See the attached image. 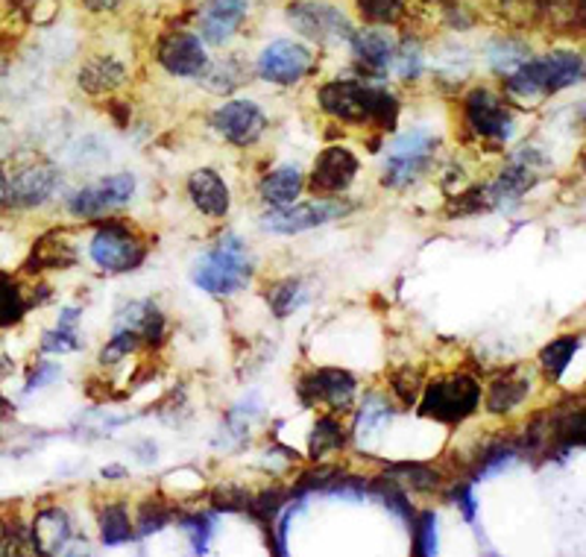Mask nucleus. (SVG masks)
I'll return each instance as SVG.
<instances>
[{"label": "nucleus", "instance_id": "nucleus-1", "mask_svg": "<svg viewBox=\"0 0 586 557\" xmlns=\"http://www.w3.org/2000/svg\"><path fill=\"white\" fill-rule=\"evenodd\" d=\"M320 109L341 124L394 130L399 121V97L364 80H332L317 92Z\"/></svg>", "mask_w": 586, "mask_h": 557}, {"label": "nucleus", "instance_id": "nucleus-2", "mask_svg": "<svg viewBox=\"0 0 586 557\" xmlns=\"http://www.w3.org/2000/svg\"><path fill=\"white\" fill-rule=\"evenodd\" d=\"M584 80V56L578 51H552L548 56L527 59L504 76V92L513 103L534 106L548 94H557Z\"/></svg>", "mask_w": 586, "mask_h": 557}, {"label": "nucleus", "instance_id": "nucleus-3", "mask_svg": "<svg viewBox=\"0 0 586 557\" xmlns=\"http://www.w3.org/2000/svg\"><path fill=\"white\" fill-rule=\"evenodd\" d=\"M255 265H252L250 247L234 233H223L209 250L197 256L191 267V282L214 297H232L252 282Z\"/></svg>", "mask_w": 586, "mask_h": 557}, {"label": "nucleus", "instance_id": "nucleus-4", "mask_svg": "<svg viewBox=\"0 0 586 557\" xmlns=\"http://www.w3.org/2000/svg\"><path fill=\"white\" fill-rule=\"evenodd\" d=\"M481 405V384L475 375L449 373L419 391V414L440 425H461Z\"/></svg>", "mask_w": 586, "mask_h": 557}, {"label": "nucleus", "instance_id": "nucleus-5", "mask_svg": "<svg viewBox=\"0 0 586 557\" xmlns=\"http://www.w3.org/2000/svg\"><path fill=\"white\" fill-rule=\"evenodd\" d=\"M437 144H440V138L426 126H414L408 133L396 135L385 151L381 183L387 188H408V185L417 183L435 162Z\"/></svg>", "mask_w": 586, "mask_h": 557}, {"label": "nucleus", "instance_id": "nucleus-6", "mask_svg": "<svg viewBox=\"0 0 586 557\" xmlns=\"http://www.w3.org/2000/svg\"><path fill=\"white\" fill-rule=\"evenodd\" d=\"M147 250L150 247L144 241V235L135 226L121 224V220H109L106 226H101L88 244L92 261L106 274H129L135 267H142Z\"/></svg>", "mask_w": 586, "mask_h": 557}, {"label": "nucleus", "instance_id": "nucleus-7", "mask_svg": "<svg viewBox=\"0 0 586 557\" xmlns=\"http://www.w3.org/2000/svg\"><path fill=\"white\" fill-rule=\"evenodd\" d=\"M352 212L349 203L341 200H314L308 203H287V206H270L264 215H261V226L268 233L276 235H300V233H311L317 226H326L337 217H346Z\"/></svg>", "mask_w": 586, "mask_h": 557}, {"label": "nucleus", "instance_id": "nucleus-8", "mask_svg": "<svg viewBox=\"0 0 586 557\" xmlns=\"http://www.w3.org/2000/svg\"><path fill=\"white\" fill-rule=\"evenodd\" d=\"M9 174V197L7 208L15 212H30V208H42L44 203L53 200L59 192V167H53L44 158H30V162H18Z\"/></svg>", "mask_w": 586, "mask_h": 557}, {"label": "nucleus", "instance_id": "nucleus-9", "mask_svg": "<svg viewBox=\"0 0 586 557\" xmlns=\"http://www.w3.org/2000/svg\"><path fill=\"white\" fill-rule=\"evenodd\" d=\"M463 117H467L469 130L490 144H507L516 130V117L507 101L484 85H478L463 97Z\"/></svg>", "mask_w": 586, "mask_h": 557}, {"label": "nucleus", "instance_id": "nucleus-10", "mask_svg": "<svg viewBox=\"0 0 586 557\" xmlns=\"http://www.w3.org/2000/svg\"><path fill=\"white\" fill-rule=\"evenodd\" d=\"M287 18L296 27V33L305 35L314 44L349 42V35L355 33L349 18L332 3H323V0H296L287 7Z\"/></svg>", "mask_w": 586, "mask_h": 557}, {"label": "nucleus", "instance_id": "nucleus-11", "mask_svg": "<svg viewBox=\"0 0 586 557\" xmlns=\"http://www.w3.org/2000/svg\"><path fill=\"white\" fill-rule=\"evenodd\" d=\"M135 197V176L133 174H112L103 176L97 183L85 185L80 192L67 197V212L80 220H94V217L115 212V208L129 206Z\"/></svg>", "mask_w": 586, "mask_h": 557}, {"label": "nucleus", "instance_id": "nucleus-12", "mask_svg": "<svg viewBox=\"0 0 586 557\" xmlns=\"http://www.w3.org/2000/svg\"><path fill=\"white\" fill-rule=\"evenodd\" d=\"M259 76L276 85H296L311 74L314 68V51L308 44L293 39H276L270 42L259 56Z\"/></svg>", "mask_w": 586, "mask_h": 557}, {"label": "nucleus", "instance_id": "nucleus-13", "mask_svg": "<svg viewBox=\"0 0 586 557\" xmlns=\"http://www.w3.org/2000/svg\"><path fill=\"white\" fill-rule=\"evenodd\" d=\"M296 393L305 405H326L332 411H346L355 402L358 393V382L349 370L341 367H320L311 370L308 375H302L296 384Z\"/></svg>", "mask_w": 586, "mask_h": 557}, {"label": "nucleus", "instance_id": "nucleus-14", "mask_svg": "<svg viewBox=\"0 0 586 557\" xmlns=\"http://www.w3.org/2000/svg\"><path fill=\"white\" fill-rule=\"evenodd\" d=\"M360 171L358 156L349 151V147H326V151L320 153L317 162H314V171L308 176V188L314 197L320 200H332L337 194H344L352 183H355V176Z\"/></svg>", "mask_w": 586, "mask_h": 557}, {"label": "nucleus", "instance_id": "nucleus-15", "mask_svg": "<svg viewBox=\"0 0 586 557\" xmlns=\"http://www.w3.org/2000/svg\"><path fill=\"white\" fill-rule=\"evenodd\" d=\"M211 126L234 147H252L268 130V115L259 103L227 101L211 112Z\"/></svg>", "mask_w": 586, "mask_h": 557}, {"label": "nucleus", "instance_id": "nucleus-16", "mask_svg": "<svg viewBox=\"0 0 586 557\" xmlns=\"http://www.w3.org/2000/svg\"><path fill=\"white\" fill-rule=\"evenodd\" d=\"M159 65L174 76H200L202 68L209 65L206 42L193 33H168L159 39L156 48Z\"/></svg>", "mask_w": 586, "mask_h": 557}, {"label": "nucleus", "instance_id": "nucleus-17", "mask_svg": "<svg viewBox=\"0 0 586 557\" xmlns=\"http://www.w3.org/2000/svg\"><path fill=\"white\" fill-rule=\"evenodd\" d=\"M247 12H250V0H206L200 12L202 42L223 48L238 33Z\"/></svg>", "mask_w": 586, "mask_h": 557}, {"label": "nucleus", "instance_id": "nucleus-18", "mask_svg": "<svg viewBox=\"0 0 586 557\" xmlns=\"http://www.w3.org/2000/svg\"><path fill=\"white\" fill-rule=\"evenodd\" d=\"M349 44L360 65H367L373 74H385L394 65L396 56V35L387 27H364L349 35Z\"/></svg>", "mask_w": 586, "mask_h": 557}, {"label": "nucleus", "instance_id": "nucleus-19", "mask_svg": "<svg viewBox=\"0 0 586 557\" xmlns=\"http://www.w3.org/2000/svg\"><path fill=\"white\" fill-rule=\"evenodd\" d=\"M188 197H191L193 208L206 217H227L229 206H232L227 179L211 167H200L188 176Z\"/></svg>", "mask_w": 586, "mask_h": 557}, {"label": "nucleus", "instance_id": "nucleus-20", "mask_svg": "<svg viewBox=\"0 0 586 557\" xmlns=\"http://www.w3.org/2000/svg\"><path fill=\"white\" fill-rule=\"evenodd\" d=\"M74 537V523L62 507H44L39 510L30 528V543L42 555H59L67 549V543Z\"/></svg>", "mask_w": 586, "mask_h": 557}, {"label": "nucleus", "instance_id": "nucleus-21", "mask_svg": "<svg viewBox=\"0 0 586 557\" xmlns=\"http://www.w3.org/2000/svg\"><path fill=\"white\" fill-rule=\"evenodd\" d=\"M76 261V250L67 233L62 229H53V233L35 238L33 250L27 256L24 270L27 274H44V270H62V267H71Z\"/></svg>", "mask_w": 586, "mask_h": 557}, {"label": "nucleus", "instance_id": "nucleus-22", "mask_svg": "<svg viewBox=\"0 0 586 557\" xmlns=\"http://www.w3.org/2000/svg\"><path fill=\"white\" fill-rule=\"evenodd\" d=\"M527 393H531V373H527L525 367H513L507 373H502L490 384V391H486V411L490 414H511L522 402L527 400Z\"/></svg>", "mask_w": 586, "mask_h": 557}, {"label": "nucleus", "instance_id": "nucleus-23", "mask_svg": "<svg viewBox=\"0 0 586 557\" xmlns=\"http://www.w3.org/2000/svg\"><path fill=\"white\" fill-rule=\"evenodd\" d=\"M115 329H129V332L138 334L142 341L156 347V343H161V338H165V314H161L159 306L153 300L129 302V306L117 311Z\"/></svg>", "mask_w": 586, "mask_h": 557}, {"label": "nucleus", "instance_id": "nucleus-24", "mask_svg": "<svg viewBox=\"0 0 586 557\" xmlns=\"http://www.w3.org/2000/svg\"><path fill=\"white\" fill-rule=\"evenodd\" d=\"M126 80H129L126 65L124 62H117L115 56H109V53L85 59L83 68H80V85H83L88 94H112L117 92Z\"/></svg>", "mask_w": 586, "mask_h": 557}, {"label": "nucleus", "instance_id": "nucleus-25", "mask_svg": "<svg viewBox=\"0 0 586 557\" xmlns=\"http://www.w3.org/2000/svg\"><path fill=\"white\" fill-rule=\"evenodd\" d=\"M302 188H305V176H302L300 167L282 165L261 176L259 197L268 206H287V203L300 200Z\"/></svg>", "mask_w": 586, "mask_h": 557}, {"label": "nucleus", "instance_id": "nucleus-26", "mask_svg": "<svg viewBox=\"0 0 586 557\" xmlns=\"http://www.w3.org/2000/svg\"><path fill=\"white\" fill-rule=\"evenodd\" d=\"M30 308L33 306H30L24 285L7 270H0V329H12L21 323Z\"/></svg>", "mask_w": 586, "mask_h": 557}, {"label": "nucleus", "instance_id": "nucleus-27", "mask_svg": "<svg viewBox=\"0 0 586 557\" xmlns=\"http://www.w3.org/2000/svg\"><path fill=\"white\" fill-rule=\"evenodd\" d=\"M580 347V334H561V338H554L552 343H545L543 352H540V364L548 375H552L554 382L563 379V373L569 370L572 358L578 352Z\"/></svg>", "mask_w": 586, "mask_h": 557}, {"label": "nucleus", "instance_id": "nucleus-28", "mask_svg": "<svg viewBox=\"0 0 586 557\" xmlns=\"http://www.w3.org/2000/svg\"><path fill=\"white\" fill-rule=\"evenodd\" d=\"M101 540L106 546H124L133 540V523H129V510L126 505L115 502L101 510Z\"/></svg>", "mask_w": 586, "mask_h": 557}, {"label": "nucleus", "instance_id": "nucleus-29", "mask_svg": "<svg viewBox=\"0 0 586 557\" xmlns=\"http://www.w3.org/2000/svg\"><path fill=\"white\" fill-rule=\"evenodd\" d=\"M200 80L206 83L209 92L229 94L243 83V68L234 59H223V62H214V65L209 62V65L202 68Z\"/></svg>", "mask_w": 586, "mask_h": 557}, {"label": "nucleus", "instance_id": "nucleus-30", "mask_svg": "<svg viewBox=\"0 0 586 557\" xmlns=\"http://www.w3.org/2000/svg\"><path fill=\"white\" fill-rule=\"evenodd\" d=\"M344 446V429L337 423L335 416H320L314 423V432H311V457L320 461L326 457L328 452H335Z\"/></svg>", "mask_w": 586, "mask_h": 557}, {"label": "nucleus", "instance_id": "nucleus-31", "mask_svg": "<svg viewBox=\"0 0 586 557\" xmlns=\"http://www.w3.org/2000/svg\"><path fill=\"white\" fill-rule=\"evenodd\" d=\"M305 300V288H302L300 279H285V282H276L268 291V302L273 308L276 317H291L296 308Z\"/></svg>", "mask_w": 586, "mask_h": 557}, {"label": "nucleus", "instance_id": "nucleus-32", "mask_svg": "<svg viewBox=\"0 0 586 557\" xmlns=\"http://www.w3.org/2000/svg\"><path fill=\"white\" fill-rule=\"evenodd\" d=\"M387 420H390V408H387V402L378 400L376 393H373V396H367V402H364V408H360V416H358L360 443L367 441V437H373L376 432H381Z\"/></svg>", "mask_w": 586, "mask_h": 557}, {"label": "nucleus", "instance_id": "nucleus-33", "mask_svg": "<svg viewBox=\"0 0 586 557\" xmlns=\"http://www.w3.org/2000/svg\"><path fill=\"white\" fill-rule=\"evenodd\" d=\"M527 59H531V53L525 51V44L502 42V44H495L493 51H490V68H493L499 76H507V74H513L520 65H525Z\"/></svg>", "mask_w": 586, "mask_h": 557}, {"label": "nucleus", "instance_id": "nucleus-34", "mask_svg": "<svg viewBox=\"0 0 586 557\" xmlns=\"http://www.w3.org/2000/svg\"><path fill=\"white\" fill-rule=\"evenodd\" d=\"M410 532H414V551L422 557L437 555V514L435 510H422L419 516H414L410 523Z\"/></svg>", "mask_w": 586, "mask_h": 557}, {"label": "nucleus", "instance_id": "nucleus-35", "mask_svg": "<svg viewBox=\"0 0 586 557\" xmlns=\"http://www.w3.org/2000/svg\"><path fill=\"white\" fill-rule=\"evenodd\" d=\"M170 519H174V510H170L165 502H159V499L144 502L142 510H138V537L144 540V537L161 532Z\"/></svg>", "mask_w": 586, "mask_h": 557}, {"label": "nucleus", "instance_id": "nucleus-36", "mask_svg": "<svg viewBox=\"0 0 586 557\" xmlns=\"http://www.w3.org/2000/svg\"><path fill=\"white\" fill-rule=\"evenodd\" d=\"M405 0H358L360 16L367 18L369 24L387 27L394 24L396 18L402 16Z\"/></svg>", "mask_w": 586, "mask_h": 557}, {"label": "nucleus", "instance_id": "nucleus-37", "mask_svg": "<svg viewBox=\"0 0 586 557\" xmlns=\"http://www.w3.org/2000/svg\"><path fill=\"white\" fill-rule=\"evenodd\" d=\"M138 343H142V338H138L135 332H129V329H115L112 341L101 350V364L112 367V364H117V361H124V358L129 355Z\"/></svg>", "mask_w": 586, "mask_h": 557}, {"label": "nucleus", "instance_id": "nucleus-38", "mask_svg": "<svg viewBox=\"0 0 586 557\" xmlns=\"http://www.w3.org/2000/svg\"><path fill=\"white\" fill-rule=\"evenodd\" d=\"M182 528L191 534L193 551L206 555V551H209L211 534H214V528H218V519H214V514H193V516H188V519H182Z\"/></svg>", "mask_w": 586, "mask_h": 557}, {"label": "nucleus", "instance_id": "nucleus-39", "mask_svg": "<svg viewBox=\"0 0 586 557\" xmlns=\"http://www.w3.org/2000/svg\"><path fill=\"white\" fill-rule=\"evenodd\" d=\"M390 71H396L399 76H405V80H414V76L422 74V51H419L417 44H399L396 48V56H394V65H390Z\"/></svg>", "mask_w": 586, "mask_h": 557}, {"label": "nucleus", "instance_id": "nucleus-40", "mask_svg": "<svg viewBox=\"0 0 586 557\" xmlns=\"http://www.w3.org/2000/svg\"><path fill=\"white\" fill-rule=\"evenodd\" d=\"M390 388H394L396 396H399V400H402L405 405H417L419 391H422V382H419L417 370H410V367H405L402 373H396L394 379H390Z\"/></svg>", "mask_w": 586, "mask_h": 557}, {"label": "nucleus", "instance_id": "nucleus-41", "mask_svg": "<svg viewBox=\"0 0 586 557\" xmlns=\"http://www.w3.org/2000/svg\"><path fill=\"white\" fill-rule=\"evenodd\" d=\"M452 502L458 505V510L463 514V519H467L469 525H475L478 502H475V496H472V484H458V487L452 491Z\"/></svg>", "mask_w": 586, "mask_h": 557}, {"label": "nucleus", "instance_id": "nucleus-42", "mask_svg": "<svg viewBox=\"0 0 586 557\" xmlns=\"http://www.w3.org/2000/svg\"><path fill=\"white\" fill-rule=\"evenodd\" d=\"M59 375V367L53 364H39V370H33L30 373V382H27V393L39 391V388H44V384H51L53 379Z\"/></svg>", "mask_w": 586, "mask_h": 557}, {"label": "nucleus", "instance_id": "nucleus-43", "mask_svg": "<svg viewBox=\"0 0 586 557\" xmlns=\"http://www.w3.org/2000/svg\"><path fill=\"white\" fill-rule=\"evenodd\" d=\"M7 197H9V174L7 167L0 165V212H7Z\"/></svg>", "mask_w": 586, "mask_h": 557}, {"label": "nucleus", "instance_id": "nucleus-44", "mask_svg": "<svg viewBox=\"0 0 586 557\" xmlns=\"http://www.w3.org/2000/svg\"><path fill=\"white\" fill-rule=\"evenodd\" d=\"M83 3L92 9V12H109V9H115L121 0H83Z\"/></svg>", "mask_w": 586, "mask_h": 557}]
</instances>
